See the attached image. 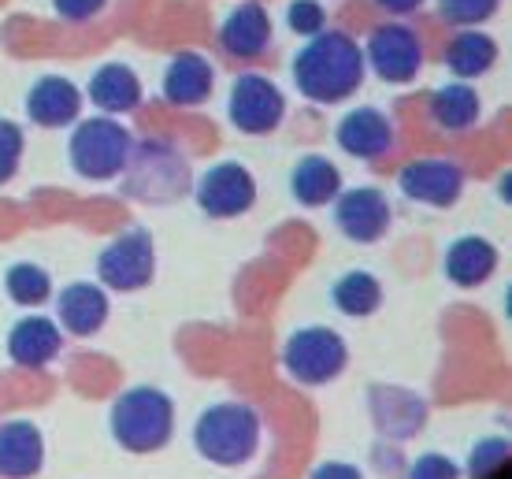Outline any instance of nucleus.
Wrapping results in <instances>:
<instances>
[{
    "label": "nucleus",
    "mask_w": 512,
    "mask_h": 479,
    "mask_svg": "<svg viewBox=\"0 0 512 479\" xmlns=\"http://www.w3.org/2000/svg\"><path fill=\"white\" fill-rule=\"evenodd\" d=\"M364 52L342 30H323L297 52L294 82L301 97L316 104H338L364 82Z\"/></svg>",
    "instance_id": "obj_1"
},
{
    "label": "nucleus",
    "mask_w": 512,
    "mask_h": 479,
    "mask_svg": "<svg viewBox=\"0 0 512 479\" xmlns=\"http://www.w3.org/2000/svg\"><path fill=\"white\" fill-rule=\"evenodd\" d=\"M108 424L127 454H156L175 435V402L156 387H134L116 398Z\"/></svg>",
    "instance_id": "obj_2"
},
{
    "label": "nucleus",
    "mask_w": 512,
    "mask_h": 479,
    "mask_svg": "<svg viewBox=\"0 0 512 479\" xmlns=\"http://www.w3.org/2000/svg\"><path fill=\"white\" fill-rule=\"evenodd\" d=\"M197 454L219 468H238L260 446V416L242 402H219L201 413L193 428Z\"/></svg>",
    "instance_id": "obj_3"
},
{
    "label": "nucleus",
    "mask_w": 512,
    "mask_h": 479,
    "mask_svg": "<svg viewBox=\"0 0 512 479\" xmlns=\"http://www.w3.org/2000/svg\"><path fill=\"white\" fill-rule=\"evenodd\" d=\"M127 194L138 201H175L190 190V168H186V156L167 142H145L138 149H130L127 160Z\"/></svg>",
    "instance_id": "obj_4"
},
{
    "label": "nucleus",
    "mask_w": 512,
    "mask_h": 479,
    "mask_svg": "<svg viewBox=\"0 0 512 479\" xmlns=\"http://www.w3.org/2000/svg\"><path fill=\"white\" fill-rule=\"evenodd\" d=\"M134 149L130 130L116 119H86L71 134V168L90 182H108L123 175Z\"/></svg>",
    "instance_id": "obj_5"
},
{
    "label": "nucleus",
    "mask_w": 512,
    "mask_h": 479,
    "mask_svg": "<svg viewBox=\"0 0 512 479\" xmlns=\"http://www.w3.org/2000/svg\"><path fill=\"white\" fill-rule=\"evenodd\" d=\"M349 350L342 335L331 327H301L297 335H290L286 350H282V364L294 383L301 387H323L346 372Z\"/></svg>",
    "instance_id": "obj_6"
},
{
    "label": "nucleus",
    "mask_w": 512,
    "mask_h": 479,
    "mask_svg": "<svg viewBox=\"0 0 512 479\" xmlns=\"http://www.w3.org/2000/svg\"><path fill=\"white\" fill-rule=\"evenodd\" d=\"M156 275V246L153 238L145 231H127L119 234L112 246L101 249V257H97V279L101 286L108 290H141V286H149Z\"/></svg>",
    "instance_id": "obj_7"
},
{
    "label": "nucleus",
    "mask_w": 512,
    "mask_h": 479,
    "mask_svg": "<svg viewBox=\"0 0 512 479\" xmlns=\"http://www.w3.org/2000/svg\"><path fill=\"white\" fill-rule=\"evenodd\" d=\"M256 201V182L249 168L223 160L216 168H208L197 182V205L205 208V216L212 220H234L245 216Z\"/></svg>",
    "instance_id": "obj_8"
},
{
    "label": "nucleus",
    "mask_w": 512,
    "mask_h": 479,
    "mask_svg": "<svg viewBox=\"0 0 512 479\" xmlns=\"http://www.w3.org/2000/svg\"><path fill=\"white\" fill-rule=\"evenodd\" d=\"M390 220H394L390 201L375 186H357V190H346V194L334 197V223H338V231L346 234L349 242L372 246L390 231Z\"/></svg>",
    "instance_id": "obj_9"
},
{
    "label": "nucleus",
    "mask_w": 512,
    "mask_h": 479,
    "mask_svg": "<svg viewBox=\"0 0 512 479\" xmlns=\"http://www.w3.org/2000/svg\"><path fill=\"white\" fill-rule=\"evenodd\" d=\"M364 64L375 67V75L383 82H412L420 75L423 64V45L416 38L412 26H379L372 38H368V49H364Z\"/></svg>",
    "instance_id": "obj_10"
},
{
    "label": "nucleus",
    "mask_w": 512,
    "mask_h": 479,
    "mask_svg": "<svg viewBox=\"0 0 512 479\" xmlns=\"http://www.w3.org/2000/svg\"><path fill=\"white\" fill-rule=\"evenodd\" d=\"M286 101L275 82L264 75H242L231 90V123L242 134H271L282 123Z\"/></svg>",
    "instance_id": "obj_11"
},
{
    "label": "nucleus",
    "mask_w": 512,
    "mask_h": 479,
    "mask_svg": "<svg viewBox=\"0 0 512 479\" xmlns=\"http://www.w3.org/2000/svg\"><path fill=\"white\" fill-rule=\"evenodd\" d=\"M368 409H372L379 435L394 442L420 435V428L427 424V405H423V398L405 387H386V383L372 387L368 390Z\"/></svg>",
    "instance_id": "obj_12"
},
{
    "label": "nucleus",
    "mask_w": 512,
    "mask_h": 479,
    "mask_svg": "<svg viewBox=\"0 0 512 479\" xmlns=\"http://www.w3.org/2000/svg\"><path fill=\"white\" fill-rule=\"evenodd\" d=\"M397 186L409 201L449 208L464 190V171L453 160H412L409 168L397 175Z\"/></svg>",
    "instance_id": "obj_13"
},
{
    "label": "nucleus",
    "mask_w": 512,
    "mask_h": 479,
    "mask_svg": "<svg viewBox=\"0 0 512 479\" xmlns=\"http://www.w3.org/2000/svg\"><path fill=\"white\" fill-rule=\"evenodd\" d=\"M219 45L238 56V60H256V56H264L271 45V15L264 12V4H256V0H245L238 4L223 26H219Z\"/></svg>",
    "instance_id": "obj_14"
},
{
    "label": "nucleus",
    "mask_w": 512,
    "mask_h": 479,
    "mask_svg": "<svg viewBox=\"0 0 512 479\" xmlns=\"http://www.w3.org/2000/svg\"><path fill=\"white\" fill-rule=\"evenodd\" d=\"M78 112H82V93L75 82H67L60 75L38 78L26 93V116L38 127H67L78 119Z\"/></svg>",
    "instance_id": "obj_15"
},
{
    "label": "nucleus",
    "mask_w": 512,
    "mask_h": 479,
    "mask_svg": "<svg viewBox=\"0 0 512 479\" xmlns=\"http://www.w3.org/2000/svg\"><path fill=\"white\" fill-rule=\"evenodd\" d=\"M45 465V439L30 420H8L0 424V476L30 479Z\"/></svg>",
    "instance_id": "obj_16"
},
{
    "label": "nucleus",
    "mask_w": 512,
    "mask_h": 479,
    "mask_svg": "<svg viewBox=\"0 0 512 479\" xmlns=\"http://www.w3.org/2000/svg\"><path fill=\"white\" fill-rule=\"evenodd\" d=\"M338 145L349 156L360 160H379L394 145V127L379 108H357L338 123Z\"/></svg>",
    "instance_id": "obj_17"
},
{
    "label": "nucleus",
    "mask_w": 512,
    "mask_h": 479,
    "mask_svg": "<svg viewBox=\"0 0 512 479\" xmlns=\"http://www.w3.org/2000/svg\"><path fill=\"white\" fill-rule=\"evenodd\" d=\"M56 309H60V324H64L67 335L75 338L97 335L104 327V320H108V294L97 283H71L64 286Z\"/></svg>",
    "instance_id": "obj_18"
},
{
    "label": "nucleus",
    "mask_w": 512,
    "mask_h": 479,
    "mask_svg": "<svg viewBox=\"0 0 512 479\" xmlns=\"http://www.w3.org/2000/svg\"><path fill=\"white\" fill-rule=\"evenodd\" d=\"M498 268V249L479 234H464L446 249V279L461 290L483 286Z\"/></svg>",
    "instance_id": "obj_19"
},
{
    "label": "nucleus",
    "mask_w": 512,
    "mask_h": 479,
    "mask_svg": "<svg viewBox=\"0 0 512 479\" xmlns=\"http://www.w3.org/2000/svg\"><path fill=\"white\" fill-rule=\"evenodd\" d=\"M212 82H216V75H212V64L205 56L179 52L164 71V97L171 104H179V108H193V104L208 101Z\"/></svg>",
    "instance_id": "obj_20"
},
{
    "label": "nucleus",
    "mask_w": 512,
    "mask_h": 479,
    "mask_svg": "<svg viewBox=\"0 0 512 479\" xmlns=\"http://www.w3.org/2000/svg\"><path fill=\"white\" fill-rule=\"evenodd\" d=\"M60 346H64V335L45 316H26V320H19L12 327V335H8V353L23 368H45L60 353Z\"/></svg>",
    "instance_id": "obj_21"
},
{
    "label": "nucleus",
    "mask_w": 512,
    "mask_h": 479,
    "mask_svg": "<svg viewBox=\"0 0 512 479\" xmlns=\"http://www.w3.org/2000/svg\"><path fill=\"white\" fill-rule=\"evenodd\" d=\"M290 194L305 208H323L342 194V175H338L331 160L305 156V160H297L294 175H290Z\"/></svg>",
    "instance_id": "obj_22"
},
{
    "label": "nucleus",
    "mask_w": 512,
    "mask_h": 479,
    "mask_svg": "<svg viewBox=\"0 0 512 479\" xmlns=\"http://www.w3.org/2000/svg\"><path fill=\"white\" fill-rule=\"evenodd\" d=\"M90 101L101 112H130L141 101V82L127 64H104L90 78Z\"/></svg>",
    "instance_id": "obj_23"
},
{
    "label": "nucleus",
    "mask_w": 512,
    "mask_h": 479,
    "mask_svg": "<svg viewBox=\"0 0 512 479\" xmlns=\"http://www.w3.org/2000/svg\"><path fill=\"white\" fill-rule=\"evenodd\" d=\"M494 60H498V45H494V38L479 34V30H464V34H457L446 49V67L457 78L487 75L490 67H494Z\"/></svg>",
    "instance_id": "obj_24"
},
{
    "label": "nucleus",
    "mask_w": 512,
    "mask_h": 479,
    "mask_svg": "<svg viewBox=\"0 0 512 479\" xmlns=\"http://www.w3.org/2000/svg\"><path fill=\"white\" fill-rule=\"evenodd\" d=\"M431 119H435L442 130H468L479 119V93L464 82H449L442 90H435L431 97Z\"/></svg>",
    "instance_id": "obj_25"
},
{
    "label": "nucleus",
    "mask_w": 512,
    "mask_h": 479,
    "mask_svg": "<svg viewBox=\"0 0 512 479\" xmlns=\"http://www.w3.org/2000/svg\"><path fill=\"white\" fill-rule=\"evenodd\" d=\"M331 301L334 309L346 312V316H372L383 305V283L368 272H349L334 283Z\"/></svg>",
    "instance_id": "obj_26"
},
{
    "label": "nucleus",
    "mask_w": 512,
    "mask_h": 479,
    "mask_svg": "<svg viewBox=\"0 0 512 479\" xmlns=\"http://www.w3.org/2000/svg\"><path fill=\"white\" fill-rule=\"evenodd\" d=\"M4 286H8L15 305H45L52 294L49 272L38 268V264H15L12 272H8V279H4Z\"/></svg>",
    "instance_id": "obj_27"
},
{
    "label": "nucleus",
    "mask_w": 512,
    "mask_h": 479,
    "mask_svg": "<svg viewBox=\"0 0 512 479\" xmlns=\"http://www.w3.org/2000/svg\"><path fill=\"white\" fill-rule=\"evenodd\" d=\"M505 461H509V442L505 439L475 442L472 457H468V479H490Z\"/></svg>",
    "instance_id": "obj_28"
},
{
    "label": "nucleus",
    "mask_w": 512,
    "mask_h": 479,
    "mask_svg": "<svg viewBox=\"0 0 512 479\" xmlns=\"http://www.w3.org/2000/svg\"><path fill=\"white\" fill-rule=\"evenodd\" d=\"M442 19L453 26H479L498 12V0H438Z\"/></svg>",
    "instance_id": "obj_29"
},
{
    "label": "nucleus",
    "mask_w": 512,
    "mask_h": 479,
    "mask_svg": "<svg viewBox=\"0 0 512 479\" xmlns=\"http://www.w3.org/2000/svg\"><path fill=\"white\" fill-rule=\"evenodd\" d=\"M23 160V127L12 119H0V182H8Z\"/></svg>",
    "instance_id": "obj_30"
},
{
    "label": "nucleus",
    "mask_w": 512,
    "mask_h": 479,
    "mask_svg": "<svg viewBox=\"0 0 512 479\" xmlns=\"http://www.w3.org/2000/svg\"><path fill=\"white\" fill-rule=\"evenodd\" d=\"M286 19H290V30L305 34V38H316V34L327 30V12H323L320 0H294Z\"/></svg>",
    "instance_id": "obj_31"
},
{
    "label": "nucleus",
    "mask_w": 512,
    "mask_h": 479,
    "mask_svg": "<svg viewBox=\"0 0 512 479\" xmlns=\"http://www.w3.org/2000/svg\"><path fill=\"white\" fill-rule=\"evenodd\" d=\"M409 479H461V468L442 454H423L420 461H412Z\"/></svg>",
    "instance_id": "obj_32"
},
{
    "label": "nucleus",
    "mask_w": 512,
    "mask_h": 479,
    "mask_svg": "<svg viewBox=\"0 0 512 479\" xmlns=\"http://www.w3.org/2000/svg\"><path fill=\"white\" fill-rule=\"evenodd\" d=\"M52 4H56V12L64 15L67 23H86L104 8V0H52Z\"/></svg>",
    "instance_id": "obj_33"
},
{
    "label": "nucleus",
    "mask_w": 512,
    "mask_h": 479,
    "mask_svg": "<svg viewBox=\"0 0 512 479\" xmlns=\"http://www.w3.org/2000/svg\"><path fill=\"white\" fill-rule=\"evenodd\" d=\"M312 479H364V472L357 465H349V461H323L312 472Z\"/></svg>",
    "instance_id": "obj_34"
},
{
    "label": "nucleus",
    "mask_w": 512,
    "mask_h": 479,
    "mask_svg": "<svg viewBox=\"0 0 512 479\" xmlns=\"http://www.w3.org/2000/svg\"><path fill=\"white\" fill-rule=\"evenodd\" d=\"M379 8H386V12H394V15H409V12H416L423 0H375Z\"/></svg>",
    "instance_id": "obj_35"
}]
</instances>
